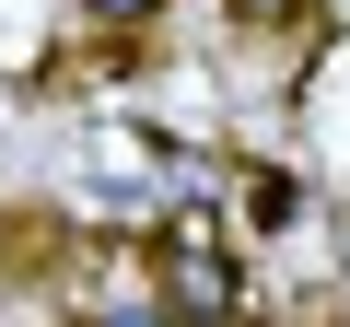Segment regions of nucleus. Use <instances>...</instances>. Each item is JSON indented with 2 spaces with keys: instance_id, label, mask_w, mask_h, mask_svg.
Instances as JSON below:
<instances>
[{
  "instance_id": "obj_3",
  "label": "nucleus",
  "mask_w": 350,
  "mask_h": 327,
  "mask_svg": "<svg viewBox=\"0 0 350 327\" xmlns=\"http://www.w3.org/2000/svg\"><path fill=\"white\" fill-rule=\"evenodd\" d=\"M82 12H94L105 36H129V24H152V12H163V0H82Z\"/></svg>"
},
{
  "instance_id": "obj_2",
  "label": "nucleus",
  "mask_w": 350,
  "mask_h": 327,
  "mask_svg": "<svg viewBox=\"0 0 350 327\" xmlns=\"http://www.w3.org/2000/svg\"><path fill=\"white\" fill-rule=\"evenodd\" d=\"M82 327H175V315H163V304H152V292H140V304H94V315H82Z\"/></svg>"
},
{
  "instance_id": "obj_1",
  "label": "nucleus",
  "mask_w": 350,
  "mask_h": 327,
  "mask_svg": "<svg viewBox=\"0 0 350 327\" xmlns=\"http://www.w3.org/2000/svg\"><path fill=\"white\" fill-rule=\"evenodd\" d=\"M152 304H163L175 327H234V315H245L234 234H211V222H163V234H152Z\"/></svg>"
}]
</instances>
